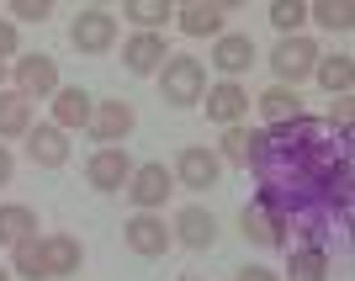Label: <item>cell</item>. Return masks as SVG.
<instances>
[{
    "mask_svg": "<svg viewBox=\"0 0 355 281\" xmlns=\"http://www.w3.org/2000/svg\"><path fill=\"white\" fill-rule=\"evenodd\" d=\"M11 53H16V32H11V27H6V22H0V64L11 59Z\"/></svg>",
    "mask_w": 355,
    "mask_h": 281,
    "instance_id": "cell-28",
    "label": "cell"
},
{
    "mask_svg": "<svg viewBox=\"0 0 355 281\" xmlns=\"http://www.w3.org/2000/svg\"><path fill=\"white\" fill-rule=\"evenodd\" d=\"M228 154H234V160H244V154H250V144H244V133H228Z\"/></svg>",
    "mask_w": 355,
    "mask_h": 281,
    "instance_id": "cell-29",
    "label": "cell"
},
{
    "mask_svg": "<svg viewBox=\"0 0 355 281\" xmlns=\"http://www.w3.org/2000/svg\"><path fill=\"white\" fill-rule=\"evenodd\" d=\"M175 234L186 239L191 250H207V244H212V234H218V223H212V212L186 207V212H180V223H175Z\"/></svg>",
    "mask_w": 355,
    "mask_h": 281,
    "instance_id": "cell-15",
    "label": "cell"
},
{
    "mask_svg": "<svg viewBox=\"0 0 355 281\" xmlns=\"http://www.w3.org/2000/svg\"><path fill=\"white\" fill-rule=\"evenodd\" d=\"M318 276H324V250L308 244V250L297 255V266H292V281H318Z\"/></svg>",
    "mask_w": 355,
    "mask_h": 281,
    "instance_id": "cell-21",
    "label": "cell"
},
{
    "mask_svg": "<svg viewBox=\"0 0 355 281\" xmlns=\"http://www.w3.org/2000/svg\"><path fill=\"white\" fill-rule=\"evenodd\" d=\"M260 117L266 122H286V117H302V106H297L292 90H266V96H260Z\"/></svg>",
    "mask_w": 355,
    "mask_h": 281,
    "instance_id": "cell-19",
    "label": "cell"
},
{
    "mask_svg": "<svg viewBox=\"0 0 355 281\" xmlns=\"http://www.w3.org/2000/svg\"><path fill=\"white\" fill-rule=\"evenodd\" d=\"M16 266L27 276H69L80 266V244L74 239H48V244H21V260Z\"/></svg>",
    "mask_w": 355,
    "mask_h": 281,
    "instance_id": "cell-1",
    "label": "cell"
},
{
    "mask_svg": "<svg viewBox=\"0 0 355 281\" xmlns=\"http://www.w3.org/2000/svg\"><path fill=\"white\" fill-rule=\"evenodd\" d=\"M32 228H37V212H27V207H0V244H27L32 239Z\"/></svg>",
    "mask_w": 355,
    "mask_h": 281,
    "instance_id": "cell-16",
    "label": "cell"
},
{
    "mask_svg": "<svg viewBox=\"0 0 355 281\" xmlns=\"http://www.w3.org/2000/svg\"><path fill=\"white\" fill-rule=\"evenodd\" d=\"M32 128V101L16 90H0V133H27Z\"/></svg>",
    "mask_w": 355,
    "mask_h": 281,
    "instance_id": "cell-17",
    "label": "cell"
},
{
    "mask_svg": "<svg viewBox=\"0 0 355 281\" xmlns=\"http://www.w3.org/2000/svg\"><path fill=\"white\" fill-rule=\"evenodd\" d=\"M202 85H207V74H202V59H191V53H180V59L164 64V101L170 106H196L202 101Z\"/></svg>",
    "mask_w": 355,
    "mask_h": 281,
    "instance_id": "cell-2",
    "label": "cell"
},
{
    "mask_svg": "<svg viewBox=\"0 0 355 281\" xmlns=\"http://www.w3.org/2000/svg\"><path fill=\"white\" fill-rule=\"evenodd\" d=\"M239 281H276V276H270V271H260V266H244V271H239Z\"/></svg>",
    "mask_w": 355,
    "mask_h": 281,
    "instance_id": "cell-30",
    "label": "cell"
},
{
    "mask_svg": "<svg viewBox=\"0 0 355 281\" xmlns=\"http://www.w3.org/2000/svg\"><path fill=\"white\" fill-rule=\"evenodd\" d=\"M0 85H6V64H0Z\"/></svg>",
    "mask_w": 355,
    "mask_h": 281,
    "instance_id": "cell-32",
    "label": "cell"
},
{
    "mask_svg": "<svg viewBox=\"0 0 355 281\" xmlns=\"http://www.w3.org/2000/svg\"><path fill=\"white\" fill-rule=\"evenodd\" d=\"M6 180H11V154L0 148V186H6Z\"/></svg>",
    "mask_w": 355,
    "mask_h": 281,
    "instance_id": "cell-31",
    "label": "cell"
},
{
    "mask_svg": "<svg viewBox=\"0 0 355 281\" xmlns=\"http://www.w3.org/2000/svg\"><path fill=\"white\" fill-rule=\"evenodd\" d=\"M239 223H244V234H250V239H266V244H282V228H270V223L260 218V207H250V212H244Z\"/></svg>",
    "mask_w": 355,
    "mask_h": 281,
    "instance_id": "cell-24",
    "label": "cell"
},
{
    "mask_svg": "<svg viewBox=\"0 0 355 281\" xmlns=\"http://www.w3.org/2000/svg\"><path fill=\"white\" fill-rule=\"evenodd\" d=\"M175 176H180V186H191V191H207V186H218L223 160L212 154V148H180Z\"/></svg>",
    "mask_w": 355,
    "mask_h": 281,
    "instance_id": "cell-4",
    "label": "cell"
},
{
    "mask_svg": "<svg viewBox=\"0 0 355 281\" xmlns=\"http://www.w3.org/2000/svg\"><path fill=\"white\" fill-rule=\"evenodd\" d=\"M250 106V96H244V85H218L207 96V117H218V122H234L239 112Z\"/></svg>",
    "mask_w": 355,
    "mask_h": 281,
    "instance_id": "cell-18",
    "label": "cell"
},
{
    "mask_svg": "<svg viewBox=\"0 0 355 281\" xmlns=\"http://www.w3.org/2000/svg\"><path fill=\"white\" fill-rule=\"evenodd\" d=\"M90 112H96V101H90L85 90H59V101H53V128H59V133L90 128Z\"/></svg>",
    "mask_w": 355,
    "mask_h": 281,
    "instance_id": "cell-13",
    "label": "cell"
},
{
    "mask_svg": "<svg viewBox=\"0 0 355 281\" xmlns=\"http://www.w3.org/2000/svg\"><path fill=\"white\" fill-rule=\"evenodd\" d=\"M48 11H53L48 0H21V6H16V16H27V22H48Z\"/></svg>",
    "mask_w": 355,
    "mask_h": 281,
    "instance_id": "cell-27",
    "label": "cell"
},
{
    "mask_svg": "<svg viewBox=\"0 0 355 281\" xmlns=\"http://www.w3.org/2000/svg\"><path fill=\"white\" fill-rule=\"evenodd\" d=\"M318 64V43H308V37H286V43H276V53H270V69L282 74V80H302V74Z\"/></svg>",
    "mask_w": 355,
    "mask_h": 281,
    "instance_id": "cell-6",
    "label": "cell"
},
{
    "mask_svg": "<svg viewBox=\"0 0 355 281\" xmlns=\"http://www.w3.org/2000/svg\"><path fill=\"white\" fill-rule=\"evenodd\" d=\"M186 281H191V276H186Z\"/></svg>",
    "mask_w": 355,
    "mask_h": 281,
    "instance_id": "cell-34",
    "label": "cell"
},
{
    "mask_svg": "<svg viewBox=\"0 0 355 281\" xmlns=\"http://www.w3.org/2000/svg\"><path fill=\"white\" fill-rule=\"evenodd\" d=\"M128 16H133V22H144V27H159V22H170V6H164V0H133V6H128Z\"/></svg>",
    "mask_w": 355,
    "mask_h": 281,
    "instance_id": "cell-23",
    "label": "cell"
},
{
    "mask_svg": "<svg viewBox=\"0 0 355 281\" xmlns=\"http://www.w3.org/2000/svg\"><path fill=\"white\" fill-rule=\"evenodd\" d=\"M53 90H59V64L53 59H43V53H37V59H21L16 64V96H53Z\"/></svg>",
    "mask_w": 355,
    "mask_h": 281,
    "instance_id": "cell-9",
    "label": "cell"
},
{
    "mask_svg": "<svg viewBox=\"0 0 355 281\" xmlns=\"http://www.w3.org/2000/svg\"><path fill=\"white\" fill-rule=\"evenodd\" d=\"M318 22H324V27H350V6H334V0H329V6H318Z\"/></svg>",
    "mask_w": 355,
    "mask_h": 281,
    "instance_id": "cell-26",
    "label": "cell"
},
{
    "mask_svg": "<svg viewBox=\"0 0 355 281\" xmlns=\"http://www.w3.org/2000/svg\"><path fill=\"white\" fill-rule=\"evenodd\" d=\"M85 133H96L101 144H112V138H128V133H133V106H128V101H106V106H96Z\"/></svg>",
    "mask_w": 355,
    "mask_h": 281,
    "instance_id": "cell-12",
    "label": "cell"
},
{
    "mask_svg": "<svg viewBox=\"0 0 355 281\" xmlns=\"http://www.w3.org/2000/svg\"><path fill=\"white\" fill-rule=\"evenodd\" d=\"M69 37H74L80 53H106V48L117 43V22H112L106 11H80L74 27H69Z\"/></svg>",
    "mask_w": 355,
    "mask_h": 281,
    "instance_id": "cell-3",
    "label": "cell"
},
{
    "mask_svg": "<svg viewBox=\"0 0 355 281\" xmlns=\"http://www.w3.org/2000/svg\"><path fill=\"white\" fill-rule=\"evenodd\" d=\"M302 16H308V11H302L297 0H282V6L270 11V22H276V27H282V32H292V27H302Z\"/></svg>",
    "mask_w": 355,
    "mask_h": 281,
    "instance_id": "cell-25",
    "label": "cell"
},
{
    "mask_svg": "<svg viewBox=\"0 0 355 281\" xmlns=\"http://www.w3.org/2000/svg\"><path fill=\"white\" fill-rule=\"evenodd\" d=\"M0 281H11V276H6V271H0Z\"/></svg>",
    "mask_w": 355,
    "mask_h": 281,
    "instance_id": "cell-33",
    "label": "cell"
},
{
    "mask_svg": "<svg viewBox=\"0 0 355 281\" xmlns=\"http://www.w3.org/2000/svg\"><path fill=\"white\" fill-rule=\"evenodd\" d=\"M122 239L133 244V255H164V250H170V228H164V218H154V212H138V218H128Z\"/></svg>",
    "mask_w": 355,
    "mask_h": 281,
    "instance_id": "cell-8",
    "label": "cell"
},
{
    "mask_svg": "<svg viewBox=\"0 0 355 281\" xmlns=\"http://www.w3.org/2000/svg\"><path fill=\"white\" fill-rule=\"evenodd\" d=\"M27 154L43 170H59L64 160H69V133H59L53 122H43V128H27Z\"/></svg>",
    "mask_w": 355,
    "mask_h": 281,
    "instance_id": "cell-10",
    "label": "cell"
},
{
    "mask_svg": "<svg viewBox=\"0 0 355 281\" xmlns=\"http://www.w3.org/2000/svg\"><path fill=\"white\" fill-rule=\"evenodd\" d=\"M175 176L164 170V164H133V180H128V196H133L138 207H159L164 196H170Z\"/></svg>",
    "mask_w": 355,
    "mask_h": 281,
    "instance_id": "cell-7",
    "label": "cell"
},
{
    "mask_svg": "<svg viewBox=\"0 0 355 281\" xmlns=\"http://www.w3.org/2000/svg\"><path fill=\"white\" fill-rule=\"evenodd\" d=\"M122 64H128L133 74L159 69V64H164V37H159V32H133V37L122 43Z\"/></svg>",
    "mask_w": 355,
    "mask_h": 281,
    "instance_id": "cell-11",
    "label": "cell"
},
{
    "mask_svg": "<svg viewBox=\"0 0 355 281\" xmlns=\"http://www.w3.org/2000/svg\"><path fill=\"white\" fill-rule=\"evenodd\" d=\"M85 180H90V186H96V191H122V186L133 180V160H128L122 148H101V154L90 160Z\"/></svg>",
    "mask_w": 355,
    "mask_h": 281,
    "instance_id": "cell-5",
    "label": "cell"
},
{
    "mask_svg": "<svg viewBox=\"0 0 355 281\" xmlns=\"http://www.w3.org/2000/svg\"><path fill=\"white\" fill-rule=\"evenodd\" d=\"M180 27L186 32H218L223 27V6H196V11L180 16Z\"/></svg>",
    "mask_w": 355,
    "mask_h": 281,
    "instance_id": "cell-20",
    "label": "cell"
},
{
    "mask_svg": "<svg viewBox=\"0 0 355 281\" xmlns=\"http://www.w3.org/2000/svg\"><path fill=\"white\" fill-rule=\"evenodd\" d=\"M318 85L324 90H345L350 85V59H324L318 64Z\"/></svg>",
    "mask_w": 355,
    "mask_h": 281,
    "instance_id": "cell-22",
    "label": "cell"
},
{
    "mask_svg": "<svg viewBox=\"0 0 355 281\" xmlns=\"http://www.w3.org/2000/svg\"><path fill=\"white\" fill-rule=\"evenodd\" d=\"M212 64H218L223 74L250 69V64H254V43H250V37H239V32H228V37H218V43H212Z\"/></svg>",
    "mask_w": 355,
    "mask_h": 281,
    "instance_id": "cell-14",
    "label": "cell"
}]
</instances>
